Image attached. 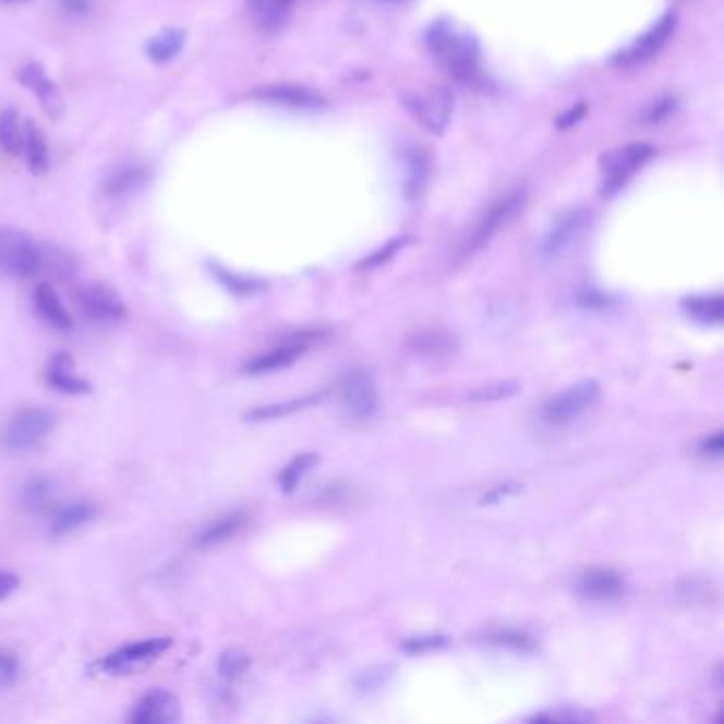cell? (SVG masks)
<instances>
[{"label":"cell","instance_id":"obj_43","mask_svg":"<svg viewBox=\"0 0 724 724\" xmlns=\"http://www.w3.org/2000/svg\"><path fill=\"white\" fill-rule=\"evenodd\" d=\"M580 304H584V306H607L610 304V300L605 298V295H600V293H595V291H589V293H584V295H580Z\"/></svg>","mask_w":724,"mask_h":724},{"label":"cell","instance_id":"obj_17","mask_svg":"<svg viewBox=\"0 0 724 724\" xmlns=\"http://www.w3.org/2000/svg\"><path fill=\"white\" fill-rule=\"evenodd\" d=\"M587 221H589V213L582 208L565 213L564 217L548 232V237L544 241V253L548 257L559 255L565 246H569V242L576 241L582 234V230L587 228Z\"/></svg>","mask_w":724,"mask_h":724},{"label":"cell","instance_id":"obj_20","mask_svg":"<svg viewBox=\"0 0 724 724\" xmlns=\"http://www.w3.org/2000/svg\"><path fill=\"white\" fill-rule=\"evenodd\" d=\"M35 302H37V311H39L43 322L49 323L56 329H71L73 327V319L69 315V311L64 309L62 300L58 298L56 289L47 282L39 285L37 293H35Z\"/></svg>","mask_w":724,"mask_h":724},{"label":"cell","instance_id":"obj_28","mask_svg":"<svg viewBox=\"0 0 724 724\" xmlns=\"http://www.w3.org/2000/svg\"><path fill=\"white\" fill-rule=\"evenodd\" d=\"M0 147L11 156L24 154V130L13 111L0 116Z\"/></svg>","mask_w":724,"mask_h":724},{"label":"cell","instance_id":"obj_9","mask_svg":"<svg viewBox=\"0 0 724 724\" xmlns=\"http://www.w3.org/2000/svg\"><path fill=\"white\" fill-rule=\"evenodd\" d=\"M674 31H676V13L663 15L650 31H645L640 39L634 40L627 49H623L614 56V67H618V69L642 67L663 49V45L674 35Z\"/></svg>","mask_w":724,"mask_h":724},{"label":"cell","instance_id":"obj_40","mask_svg":"<svg viewBox=\"0 0 724 724\" xmlns=\"http://www.w3.org/2000/svg\"><path fill=\"white\" fill-rule=\"evenodd\" d=\"M400 244H403V241H396L391 242L389 246H385L383 251H378V253H374L370 260H365L362 264V268H372V266H378V264H383V262H387L396 251H398V246Z\"/></svg>","mask_w":724,"mask_h":724},{"label":"cell","instance_id":"obj_3","mask_svg":"<svg viewBox=\"0 0 724 724\" xmlns=\"http://www.w3.org/2000/svg\"><path fill=\"white\" fill-rule=\"evenodd\" d=\"M47 246H40L26 232L13 228H0V270L28 279L45 275Z\"/></svg>","mask_w":724,"mask_h":724},{"label":"cell","instance_id":"obj_5","mask_svg":"<svg viewBox=\"0 0 724 724\" xmlns=\"http://www.w3.org/2000/svg\"><path fill=\"white\" fill-rule=\"evenodd\" d=\"M406 109L414 116L427 132L443 134L452 113V92L444 85L427 87L423 92H412L403 96Z\"/></svg>","mask_w":724,"mask_h":724},{"label":"cell","instance_id":"obj_1","mask_svg":"<svg viewBox=\"0 0 724 724\" xmlns=\"http://www.w3.org/2000/svg\"><path fill=\"white\" fill-rule=\"evenodd\" d=\"M425 43L430 53L450 80L457 83H474L479 80L481 49L472 35L443 20L430 28Z\"/></svg>","mask_w":724,"mask_h":724},{"label":"cell","instance_id":"obj_21","mask_svg":"<svg viewBox=\"0 0 724 724\" xmlns=\"http://www.w3.org/2000/svg\"><path fill=\"white\" fill-rule=\"evenodd\" d=\"M47 378L49 383L64 391V394H73V396H80V394H87L89 391V383L83 381L81 376H77L73 372V360L69 355H58L51 365H49V372H47Z\"/></svg>","mask_w":724,"mask_h":724},{"label":"cell","instance_id":"obj_15","mask_svg":"<svg viewBox=\"0 0 724 724\" xmlns=\"http://www.w3.org/2000/svg\"><path fill=\"white\" fill-rule=\"evenodd\" d=\"M251 98L262 102H273L279 107L289 109H317L325 105L319 92L304 87V85H291V83H277V85H264L251 94Z\"/></svg>","mask_w":724,"mask_h":724},{"label":"cell","instance_id":"obj_19","mask_svg":"<svg viewBox=\"0 0 724 724\" xmlns=\"http://www.w3.org/2000/svg\"><path fill=\"white\" fill-rule=\"evenodd\" d=\"M246 523V515L244 512H228L224 517H217L215 521L206 524L196 538V544L201 548H213L219 546L224 542H228L232 535H237L242 527Z\"/></svg>","mask_w":724,"mask_h":724},{"label":"cell","instance_id":"obj_36","mask_svg":"<svg viewBox=\"0 0 724 724\" xmlns=\"http://www.w3.org/2000/svg\"><path fill=\"white\" fill-rule=\"evenodd\" d=\"M491 642L493 644L512 645V648H519V650H529L533 645L531 644V640H529V636H524L521 631H510V629L493 634Z\"/></svg>","mask_w":724,"mask_h":724},{"label":"cell","instance_id":"obj_30","mask_svg":"<svg viewBox=\"0 0 724 724\" xmlns=\"http://www.w3.org/2000/svg\"><path fill=\"white\" fill-rule=\"evenodd\" d=\"M143 179H145V170H141V168H121L107 179L105 192L111 194V196L128 194V192L141 188Z\"/></svg>","mask_w":724,"mask_h":724},{"label":"cell","instance_id":"obj_2","mask_svg":"<svg viewBox=\"0 0 724 724\" xmlns=\"http://www.w3.org/2000/svg\"><path fill=\"white\" fill-rule=\"evenodd\" d=\"M524 202H527L524 188H515L508 194H504L502 198L488 204V208L476 219L470 234L461 242V249H459L461 260L474 255L476 251L483 249L484 244L493 241L523 210Z\"/></svg>","mask_w":724,"mask_h":724},{"label":"cell","instance_id":"obj_22","mask_svg":"<svg viewBox=\"0 0 724 724\" xmlns=\"http://www.w3.org/2000/svg\"><path fill=\"white\" fill-rule=\"evenodd\" d=\"M406 164H408V174H406V196L410 201H419L425 192L427 179H430V160L419 147H410L406 152Z\"/></svg>","mask_w":724,"mask_h":724},{"label":"cell","instance_id":"obj_10","mask_svg":"<svg viewBox=\"0 0 724 724\" xmlns=\"http://www.w3.org/2000/svg\"><path fill=\"white\" fill-rule=\"evenodd\" d=\"M340 400L351 417L370 419L378 408L374 376L363 367L349 370L340 381Z\"/></svg>","mask_w":724,"mask_h":724},{"label":"cell","instance_id":"obj_25","mask_svg":"<svg viewBox=\"0 0 724 724\" xmlns=\"http://www.w3.org/2000/svg\"><path fill=\"white\" fill-rule=\"evenodd\" d=\"M683 306L697 322L708 323V325L723 323V295L721 293L685 298Z\"/></svg>","mask_w":724,"mask_h":724},{"label":"cell","instance_id":"obj_45","mask_svg":"<svg viewBox=\"0 0 724 724\" xmlns=\"http://www.w3.org/2000/svg\"><path fill=\"white\" fill-rule=\"evenodd\" d=\"M62 4L69 11H83V9H87V0H62Z\"/></svg>","mask_w":724,"mask_h":724},{"label":"cell","instance_id":"obj_7","mask_svg":"<svg viewBox=\"0 0 724 724\" xmlns=\"http://www.w3.org/2000/svg\"><path fill=\"white\" fill-rule=\"evenodd\" d=\"M56 417L45 408L20 410L4 430V446L15 452L37 448L51 432Z\"/></svg>","mask_w":724,"mask_h":724},{"label":"cell","instance_id":"obj_31","mask_svg":"<svg viewBox=\"0 0 724 724\" xmlns=\"http://www.w3.org/2000/svg\"><path fill=\"white\" fill-rule=\"evenodd\" d=\"M249 654L242 652L239 648H232V650H226L219 659V672L224 678L228 680H237L241 678L242 674L249 669Z\"/></svg>","mask_w":724,"mask_h":724},{"label":"cell","instance_id":"obj_37","mask_svg":"<svg viewBox=\"0 0 724 724\" xmlns=\"http://www.w3.org/2000/svg\"><path fill=\"white\" fill-rule=\"evenodd\" d=\"M517 391V385H512V383H506V385H488V387H484V389H481V391H476L474 396H472V400H486V402H491V400H499V398H508V396H512Z\"/></svg>","mask_w":724,"mask_h":724},{"label":"cell","instance_id":"obj_38","mask_svg":"<svg viewBox=\"0 0 724 724\" xmlns=\"http://www.w3.org/2000/svg\"><path fill=\"white\" fill-rule=\"evenodd\" d=\"M699 452L708 459H721L723 457V432H714L712 436H708L699 446Z\"/></svg>","mask_w":724,"mask_h":724},{"label":"cell","instance_id":"obj_42","mask_svg":"<svg viewBox=\"0 0 724 724\" xmlns=\"http://www.w3.org/2000/svg\"><path fill=\"white\" fill-rule=\"evenodd\" d=\"M515 491H519V484H499L497 488H493L488 495H484V504L486 502H495V499H499V497H506L508 493H515Z\"/></svg>","mask_w":724,"mask_h":724},{"label":"cell","instance_id":"obj_13","mask_svg":"<svg viewBox=\"0 0 724 724\" xmlns=\"http://www.w3.org/2000/svg\"><path fill=\"white\" fill-rule=\"evenodd\" d=\"M181 719V703L177 695L156 688L149 690L134 705L130 714V723L134 724H172Z\"/></svg>","mask_w":724,"mask_h":724},{"label":"cell","instance_id":"obj_35","mask_svg":"<svg viewBox=\"0 0 724 724\" xmlns=\"http://www.w3.org/2000/svg\"><path fill=\"white\" fill-rule=\"evenodd\" d=\"M49 495H51L49 486L43 483V481H37V483L28 484L24 502L33 510H45L49 506Z\"/></svg>","mask_w":724,"mask_h":724},{"label":"cell","instance_id":"obj_39","mask_svg":"<svg viewBox=\"0 0 724 724\" xmlns=\"http://www.w3.org/2000/svg\"><path fill=\"white\" fill-rule=\"evenodd\" d=\"M20 587V580L15 574L0 569V602H4L11 593H15V589Z\"/></svg>","mask_w":724,"mask_h":724},{"label":"cell","instance_id":"obj_41","mask_svg":"<svg viewBox=\"0 0 724 724\" xmlns=\"http://www.w3.org/2000/svg\"><path fill=\"white\" fill-rule=\"evenodd\" d=\"M441 644H444V638H421V640L406 642V650H410V652H423V650H430V648H436V645Z\"/></svg>","mask_w":724,"mask_h":724},{"label":"cell","instance_id":"obj_33","mask_svg":"<svg viewBox=\"0 0 724 724\" xmlns=\"http://www.w3.org/2000/svg\"><path fill=\"white\" fill-rule=\"evenodd\" d=\"M313 398L309 400H293V402L285 403H275V406H264V408H257L251 412V417H257V419H273V417H285V414H291L304 406H309Z\"/></svg>","mask_w":724,"mask_h":724},{"label":"cell","instance_id":"obj_11","mask_svg":"<svg viewBox=\"0 0 724 724\" xmlns=\"http://www.w3.org/2000/svg\"><path fill=\"white\" fill-rule=\"evenodd\" d=\"M319 336H322V331H300V334L287 338L281 345H277L275 349H270L268 353L246 363L244 372L255 376V374H268V372L282 370V367L298 362L306 353L311 342H315Z\"/></svg>","mask_w":724,"mask_h":724},{"label":"cell","instance_id":"obj_24","mask_svg":"<svg viewBox=\"0 0 724 724\" xmlns=\"http://www.w3.org/2000/svg\"><path fill=\"white\" fill-rule=\"evenodd\" d=\"M295 0H249V9L257 24L266 31H277L285 22Z\"/></svg>","mask_w":724,"mask_h":724},{"label":"cell","instance_id":"obj_44","mask_svg":"<svg viewBox=\"0 0 724 724\" xmlns=\"http://www.w3.org/2000/svg\"><path fill=\"white\" fill-rule=\"evenodd\" d=\"M584 113H587V107H584V105H578L574 111H569L567 116H564V118L559 120V128H569V125H574V123L580 120Z\"/></svg>","mask_w":724,"mask_h":724},{"label":"cell","instance_id":"obj_23","mask_svg":"<svg viewBox=\"0 0 724 724\" xmlns=\"http://www.w3.org/2000/svg\"><path fill=\"white\" fill-rule=\"evenodd\" d=\"M92 517H94V508L87 502H73L67 506H60L51 521V533L67 535V533L80 529L81 524L87 523Z\"/></svg>","mask_w":724,"mask_h":724},{"label":"cell","instance_id":"obj_16","mask_svg":"<svg viewBox=\"0 0 724 724\" xmlns=\"http://www.w3.org/2000/svg\"><path fill=\"white\" fill-rule=\"evenodd\" d=\"M20 80L22 83L37 94V98L40 100V107L45 109V113L49 118H60L62 109H64V100H62V94L58 89L56 83H51L49 77L45 75V71L40 69V64H28L22 69L20 73Z\"/></svg>","mask_w":724,"mask_h":724},{"label":"cell","instance_id":"obj_26","mask_svg":"<svg viewBox=\"0 0 724 724\" xmlns=\"http://www.w3.org/2000/svg\"><path fill=\"white\" fill-rule=\"evenodd\" d=\"M24 154H26L28 168L35 174H40V172L47 170V166H49L47 143H45V136H43L40 128H37L33 121H28L26 128H24Z\"/></svg>","mask_w":724,"mask_h":724},{"label":"cell","instance_id":"obj_34","mask_svg":"<svg viewBox=\"0 0 724 724\" xmlns=\"http://www.w3.org/2000/svg\"><path fill=\"white\" fill-rule=\"evenodd\" d=\"M674 109H676V98H672V96H661V98H656L652 105H648V109H645L644 113V121L645 123H656V121L665 120Z\"/></svg>","mask_w":724,"mask_h":724},{"label":"cell","instance_id":"obj_14","mask_svg":"<svg viewBox=\"0 0 724 724\" xmlns=\"http://www.w3.org/2000/svg\"><path fill=\"white\" fill-rule=\"evenodd\" d=\"M578 593L593 602H612L625 593V580L616 569L587 567L578 576Z\"/></svg>","mask_w":724,"mask_h":724},{"label":"cell","instance_id":"obj_4","mask_svg":"<svg viewBox=\"0 0 724 724\" xmlns=\"http://www.w3.org/2000/svg\"><path fill=\"white\" fill-rule=\"evenodd\" d=\"M172 645L170 638H147L141 642L121 645L98 661V669L107 676H134L156 661Z\"/></svg>","mask_w":724,"mask_h":724},{"label":"cell","instance_id":"obj_27","mask_svg":"<svg viewBox=\"0 0 724 724\" xmlns=\"http://www.w3.org/2000/svg\"><path fill=\"white\" fill-rule=\"evenodd\" d=\"M183 40L185 35L181 31L168 28L147 43V53L156 62H168L183 49Z\"/></svg>","mask_w":724,"mask_h":724},{"label":"cell","instance_id":"obj_32","mask_svg":"<svg viewBox=\"0 0 724 724\" xmlns=\"http://www.w3.org/2000/svg\"><path fill=\"white\" fill-rule=\"evenodd\" d=\"M17 674H20V661H17V656L11 650L0 648V690L13 685L15 678H17Z\"/></svg>","mask_w":724,"mask_h":724},{"label":"cell","instance_id":"obj_12","mask_svg":"<svg viewBox=\"0 0 724 724\" xmlns=\"http://www.w3.org/2000/svg\"><path fill=\"white\" fill-rule=\"evenodd\" d=\"M81 313L96 323L120 322L125 317V304L107 285H89L77 293Z\"/></svg>","mask_w":724,"mask_h":724},{"label":"cell","instance_id":"obj_18","mask_svg":"<svg viewBox=\"0 0 724 724\" xmlns=\"http://www.w3.org/2000/svg\"><path fill=\"white\" fill-rule=\"evenodd\" d=\"M410 347H412V351H417L423 358L446 360V358H450L457 351V340L444 327H427V329L419 331L412 338Z\"/></svg>","mask_w":724,"mask_h":724},{"label":"cell","instance_id":"obj_46","mask_svg":"<svg viewBox=\"0 0 724 724\" xmlns=\"http://www.w3.org/2000/svg\"><path fill=\"white\" fill-rule=\"evenodd\" d=\"M381 2H403V0H381Z\"/></svg>","mask_w":724,"mask_h":724},{"label":"cell","instance_id":"obj_29","mask_svg":"<svg viewBox=\"0 0 724 724\" xmlns=\"http://www.w3.org/2000/svg\"><path fill=\"white\" fill-rule=\"evenodd\" d=\"M319 461V457L315 455V452H302V455H298L285 470L281 472V479H279V483H281V488L285 491V493H291L298 484H300V481H302V476L315 466Z\"/></svg>","mask_w":724,"mask_h":724},{"label":"cell","instance_id":"obj_8","mask_svg":"<svg viewBox=\"0 0 724 724\" xmlns=\"http://www.w3.org/2000/svg\"><path fill=\"white\" fill-rule=\"evenodd\" d=\"M654 156V149L645 143H631L618 147L602 158V174H604V194H612L625 185V181L642 168L645 161Z\"/></svg>","mask_w":724,"mask_h":724},{"label":"cell","instance_id":"obj_6","mask_svg":"<svg viewBox=\"0 0 724 724\" xmlns=\"http://www.w3.org/2000/svg\"><path fill=\"white\" fill-rule=\"evenodd\" d=\"M600 398V385L595 381H582L565 389L559 396L544 403L542 419L553 427H564L582 417Z\"/></svg>","mask_w":724,"mask_h":724},{"label":"cell","instance_id":"obj_47","mask_svg":"<svg viewBox=\"0 0 724 724\" xmlns=\"http://www.w3.org/2000/svg\"><path fill=\"white\" fill-rule=\"evenodd\" d=\"M7 2H24V0H7Z\"/></svg>","mask_w":724,"mask_h":724}]
</instances>
